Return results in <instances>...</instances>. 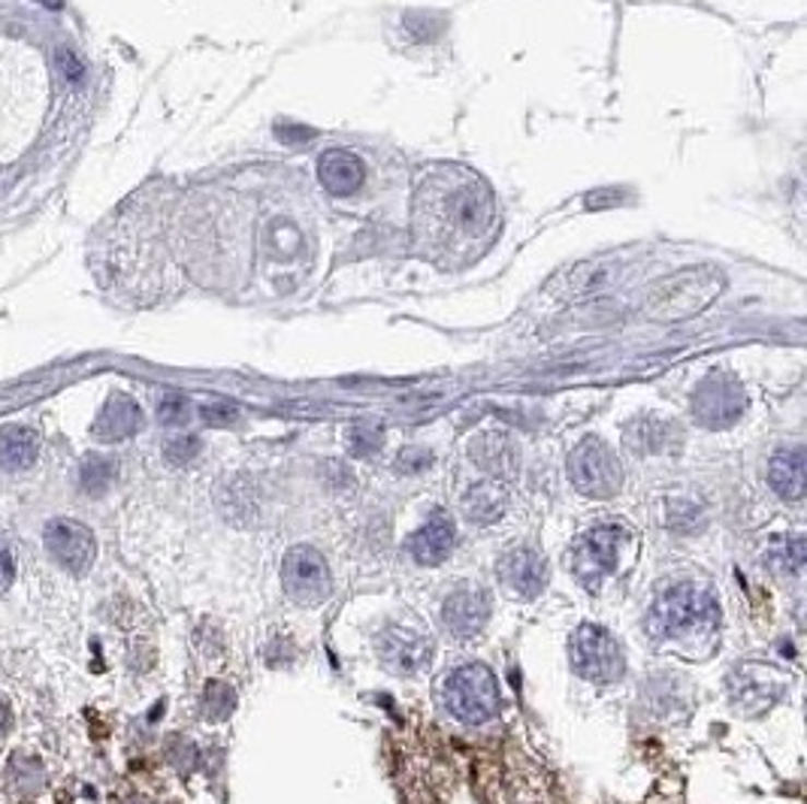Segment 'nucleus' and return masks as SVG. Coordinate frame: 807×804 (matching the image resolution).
I'll list each match as a JSON object with an SVG mask.
<instances>
[{"label":"nucleus","mask_w":807,"mask_h":804,"mask_svg":"<svg viewBox=\"0 0 807 804\" xmlns=\"http://www.w3.org/2000/svg\"><path fill=\"white\" fill-rule=\"evenodd\" d=\"M502 218L494 188L466 164H427L412 188V246L439 270H466L494 248Z\"/></svg>","instance_id":"f257e3e1"},{"label":"nucleus","mask_w":807,"mask_h":804,"mask_svg":"<svg viewBox=\"0 0 807 804\" xmlns=\"http://www.w3.org/2000/svg\"><path fill=\"white\" fill-rule=\"evenodd\" d=\"M723 291V275L714 267H690L680 273L668 275L663 282H656L648 294L644 311L660 321H677V318H690L720 297Z\"/></svg>","instance_id":"f03ea898"},{"label":"nucleus","mask_w":807,"mask_h":804,"mask_svg":"<svg viewBox=\"0 0 807 804\" xmlns=\"http://www.w3.org/2000/svg\"><path fill=\"white\" fill-rule=\"evenodd\" d=\"M716 617H720V602L708 587L677 584L653 602L648 629L656 641L660 638H680L687 632H696V629L716 626Z\"/></svg>","instance_id":"7ed1b4c3"},{"label":"nucleus","mask_w":807,"mask_h":804,"mask_svg":"<svg viewBox=\"0 0 807 804\" xmlns=\"http://www.w3.org/2000/svg\"><path fill=\"white\" fill-rule=\"evenodd\" d=\"M442 701L448 713H454L460 723L482 726L499 711L496 675L482 662L460 665L451 675L442 677Z\"/></svg>","instance_id":"20e7f679"},{"label":"nucleus","mask_w":807,"mask_h":804,"mask_svg":"<svg viewBox=\"0 0 807 804\" xmlns=\"http://www.w3.org/2000/svg\"><path fill=\"white\" fill-rule=\"evenodd\" d=\"M569 660H572L574 672L590 684H614L626 672L620 645L614 641L612 632H605L602 626H593V623L574 629L572 641H569Z\"/></svg>","instance_id":"39448f33"},{"label":"nucleus","mask_w":807,"mask_h":804,"mask_svg":"<svg viewBox=\"0 0 807 804\" xmlns=\"http://www.w3.org/2000/svg\"><path fill=\"white\" fill-rule=\"evenodd\" d=\"M569 478L578 494L608 499L624 487V466L602 439H584L569 454Z\"/></svg>","instance_id":"423d86ee"},{"label":"nucleus","mask_w":807,"mask_h":804,"mask_svg":"<svg viewBox=\"0 0 807 804\" xmlns=\"http://www.w3.org/2000/svg\"><path fill=\"white\" fill-rule=\"evenodd\" d=\"M282 584L285 593L302 608H315L333 593V575L321 551L312 545L290 547L282 559Z\"/></svg>","instance_id":"0eeeda50"},{"label":"nucleus","mask_w":807,"mask_h":804,"mask_svg":"<svg viewBox=\"0 0 807 804\" xmlns=\"http://www.w3.org/2000/svg\"><path fill=\"white\" fill-rule=\"evenodd\" d=\"M43 542H46V551L52 554L55 563L70 575H85L97 557L94 532L79 520H49V527L43 532Z\"/></svg>","instance_id":"6e6552de"},{"label":"nucleus","mask_w":807,"mask_h":804,"mask_svg":"<svg viewBox=\"0 0 807 804\" xmlns=\"http://www.w3.org/2000/svg\"><path fill=\"white\" fill-rule=\"evenodd\" d=\"M620 539H624V532L617 527H596V530L581 535V542L574 545L572 569L586 590H596L614 571Z\"/></svg>","instance_id":"1a4fd4ad"},{"label":"nucleus","mask_w":807,"mask_h":804,"mask_svg":"<svg viewBox=\"0 0 807 804\" xmlns=\"http://www.w3.org/2000/svg\"><path fill=\"white\" fill-rule=\"evenodd\" d=\"M378 653L396 675H415L432 660V641L427 632L412 626H388L378 638Z\"/></svg>","instance_id":"9d476101"},{"label":"nucleus","mask_w":807,"mask_h":804,"mask_svg":"<svg viewBox=\"0 0 807 804\" xmlns=\"http://www.w3.org/2000/svg\"><path fill=\"white\" fill-rule=\"evenodd\" d=\"M744 390L738 388V381H732L726 376H714L704 381L702 388L696 390V400H692V412L702 421L704 427H729L732 421H738L744 412Z\"/></svg>","instance_id":"9b49d317"},{"label":"nucleus","mask_w":807,"mask_h":804,"mask_svg":"<svg viewBox=\"0 0 807 804\" xmlns=\"http://www.w3.org/2000/svg\"><path fill=\"white\" fill-rule=\"evenodd\" d=\"M499 584L508 596L535 599L547 584V563L533 547H514L499 559Z\"/></svg>","instance_id":"f8f14e48"},{"label":"nucleus","mask_w":807,"mask_h":804,"mask_svg":"<svg viewBox=\"0 0 807 804\" xmlns=\"http://www.w3.org/2000/svg\"><path fill=\"white\" fill-rule=\"evenodd\" d=\"M470 457L472 463L494 481H508L521 472V448L508 433H499V429L475 436L470 441Z\"/></svg>","instance_id":"ddd939ff"},{"label":"nucleus","mask_w":807,"mask_h":804,"mask_svg":"<svg viewBox=\"0 0 807 804\" xmlns=\"http://www.w3.org/2000/svg\"><path fill=\"white\" fill-rule=\"evenodd\" d=\"M490 620V596L475 587H463L444 599L442 623L454 638H472Z\"/></svg>","instance_id":"4468645a"},{"label":"nucleus","mask_w":807,"mask_h":804,"mask_svg":"<svg viewBox=\"0 0 807 804\" xmlns=\"http://www.w3.org/2000/svg\"><path fill=\"white\" fill-rule=\"evenodd\" d=\"M318 179L330 197H348L364 188L366 167L348 149H327L324 155L318 157Z\"/></svg>","instance_id":"2eb2a0df"},{"label":"nucleus","mask_w":807,"mask_h":804,"mask_svg":"<svg viewBox=\"0 0 807 804\" xmlns=\"http://www.w3.org/2000/svg\"><path fill=\"white\" fill-rule=\"evenodd\" d=\"M783 681L771 675L766 665H747L732 677V701H738L744 711H769L774 701L781 699Z\"/></svg>","instance_id":"dca6fc26"},{"label":"nucleus","mask_w":807,"mask_h":804,"mask_svg":"<svg viewBox=\"0 0 807 804\" xmlns=\"http://www.w3.org/2000/svg\"><path fill=\"white\" fill-rule=\"evenodd\" d=\"M408 551L420 566H439L454 551V520L444 511H432L430 520L412 535Z\"/></svg>","instance_id":"f3484780"},{"label":"nucleus","mask_w":807,"mask_h":804,"mask_svg":"<svg viewBox=\"0 0 807 804\" xmlns=\"http://www.w3.org/2000/svg\"><path fill=\"white\" fill-rule=\"evenodd\" d=\"M143 427V412L128 393L109 397L100 415L94 421V436L100 441H124L131 439L137 429Z\"/></svg>","instance_id":"a211bd4d"},{"label":"nucleus","mask_w":807,"mask_h":804,"mask_svg":"<svg viewBox=\"0 0 807 804\" xmlns=\"http://www.w3.org/2000/svg\"><path fill=\"white\" fill-rule=\"evenodd\" d=\"M617 273V260L614 258H596V260H584L572 267L569 273L562 275V297H590L602 287L608 285Z\"/></svg>","instance_id":"6ab92c4d"},{"label":"nucleus","mask_w":807,"mask_h":804,"mask_svg":"<svg viewBox=\"0 0 807 804\" xmlns=\"http://www.w3.org/2000/svg\"><path fill=\"white\" fill-rule=\"evenodd\" d=\"M508 508V490L502 481H482L475 484L470 494L463 496V511L472 523L478 527H487V523H496V520L506 515Z\"/></svg>","instance_id":"aec40b11"},{"label":"nucleus","mask_w":807,"mask_h":804,"mask_svg":"<svg viewBox=\"0 0 807 804\" xmlns=\"http://www.w3.org/2000/svg\"><path fill=\"white\" fill-rule=\"evenodd\" d=\"M769 481L774 494L783 499H802L805 496V451L802 448H783L774 454L769 469Z\"/></svg>","instance_id":"412c9836"},{"label":"nucleus","mask_w":807,"mask_h":804,"mask_svg":"<svg viewBox=\"0 0 807 804\" xmlns=\"http://www.w3.org/2000/svg\"><path fill=\"white\" fill-rule=\"evenodd\" d=\"M39 454V439L34 429L27 427H7L0 429V466L19 472V469L34 466Z\"/></svg>","instance_id":"4be33fe9"},{"label":"nucleus","mask_w":807,"mask_h":804,"mask_svg":"<svg viewBox=\"0 0 807 804\" xmlns=\"http://www.w3.org/2000/svg\"><path fill=\"white\" fill-rule=\"evenodd\" d=\"M112 481H116V463L112 460H106V457H85L82 460V469H79V484H82V490L92 496H100L106 494L109 487H112Z\"/></svg>","instance_id":"5701e85b"},{"label":"nucleus","mask_w":807,"mask_h":804,"mask_svg":"<svg viewBox=\"0 0 807 804\" xmlns=\"http://www.w3.org/2000/svg\"><path fill=\"white\" fill-rule=\"evenodd\" d=\"M227 503H222L224 518L234 520V523H251L258 515V499L251 494V484L248 481H234L227 490Z\"/></svg>","instance_id":"b1692460"},{"label":"nucleus","mask_w":807,"mask_h":804,"mask_svg":"<svg viewBox=\"0 0 807 804\" xmlns=\"http://www.w3.org/2000/svg\"><path fill=\"white\" fill-rule=\"evenodd\" d=\"M805 557H807V551H805V539L802 535H790V539H783V542H778V545L771 547V566L778 571H783V575H795V571H802V566H805Z\"/></svg>","instance_id":"393cba45"},{"label":"nucleus","mask_w":807,"mask_h":804,"mask_svg":"<svg viewBox=\"0 0 807 804\" xmlns=\"http://www.w3.org/2000/svg\"><path fill=\"white\" fill-rule=\"evenodd\" d=\"M203 713L206 720H227L236 708V693L234 687H227L222 681H212L206 689H203Z\"/></svg>","instance_id":"a878e982"},{"label":"nucleus","mask_w":807,"mask_h":804,"mask_svg":"<svg viewBox=\"0 0 807 804\" xmlns=\"http://www.w3.org/2000/svg\"><path fill=\"white\" fill-rule=\"evenodd\" d=\"M10 778L19 792H37L43 787V766L37 759H27V756H15L13 766H10Z\"/></svg>","instance_id":"bb28decb"},{"label":"nucleus","mask_w":807,"mask_h":804,"mask_svg":"<svg viewBox=\"0 0 807 804\" xmlns=\"http://www.w3.org/2000/svg\"><path fill=\"white\" fill-rule=\"evenodd\" d=\"M378 448H381V429H372V427H354L348 433V451L354 457H369L376 454Z\"/></svg>","instance_id":"cd10ccee"},{"label":"nucleus","mask_w":807,"mask_h":804,"mask_svg":"<svg viewBox=\"0 0 807 804\" xmlns=\"http://www.w3.org/2000/svg\"><path fill=\"white\" fill-rule=\"evenodd\" d=\"M197 454H200V439H197V436L169 439L167 448H164V457H167L173 466H185V463H191Z\"/></svg>","instance_id":"c85d7f7f"},{"label":"nucleus","mask_w":807,"mask_h":804,"mask_svg":"<svg viewBox=\"0 0 807 804\" xmlns=\"http://www.w3.org/2000/svg\"><path fill=\"white\" fill-rule=\"evenodd\" d=\"M157 417L164 421V424H182L185 417H188V400L179 397V393H167L161 405H157Z\"/></svg>","instance_id":"c756f323"},{"label":"nucleus","mask_w":807,"mask_h":804,"mask_svg":"<svg viewBox=\"0 0 807 804\" xmlns=\"http://www.w3.org/2000/svg\"><path fill=\"white\" fill-rule=\"evenodd\" d=\"M432 463V454L430 451H424V448H405L400 460H396V469L400 472H420V469H427Z\"/></svg>","instance_id":"7c9ffc66"},{"label":"nucleus","mask_w":807,"mask_h":804,"mask_svg":"<svg viewBox=\"0 0 807 804\" xmlns=\"http://www.w3.org/2000/svg\"><path fill=\"white\" fill-rule=\"evenodd\" d=\"M200 415L206 424H230L236 417V409L234 405H227V402H209L200 409Z\"/></svg>","instance_id":"2f4dec72"},{"label":"nucleus","mask_w":807,"mask_h":804,"mask_svg":"<svg viewBox=\"0 0 807 804\" xmlns=\"http://www.w3.org/2000/svg\"><path fill=\"white\" fill-rule=\"evenodd\" d=\"M15 581V559L10 547L0 542V593H7Z\"/></svg>","instance_id":"473e14b6"},{"label":"nucleus","mask_w":807,"mask_h":804,"mask_svg":"<svg viewBox=\"0 0 807 804\" xmlns=\"http://www.w3.org/2000/svg\"><path fill=\"white\" fill-rule=\"evenodd\" d=\"M58 64H61V70H64L67 79H73V82H79V79H82V64H79V58L70 52V49H61V52H58Z\"/></svg>","instance_id":"72a5a7b5"},{"label":"nucleus","mask_w":807,"mask_h":804,"mask_svg":"<svg viewBox=\"0 0 807 804\" xmlns=\"http://www.w3.org/2000/svg\"><path fill=\"white\" fill-rule=\"evenodd\" d=\"M10 726H13V713H10V708H7V705L0 701V738H3L7 732H10Z\"/></svg>","instance_id":"f704fd0d"},{"label":"nucleus","mask_w":807,"mask_h":804,"mask_svg":"<svg viewBox=\"0 0 807 804\" xmlns=\"http://www.w3.org/2000/svg\"><path fill=\"white\" fill-rule=\"evenodd\" d=\"M39 3H46V7H55V10H58V7H61L64 0H39Z\"/></svg>","instance_id":"c9c22d12"}]
</instances>
